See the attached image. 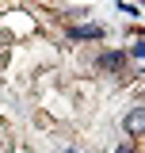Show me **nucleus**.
Wrapping results in <instances>:
<instances>
[{"mask_svg": "<svg viewBox=\"0 0 145 153\" xmlns=\"http://www.w3.org/2000/svg\"><path fill=\"white\" fill-rule=\"evenodd\" d=\"M126 126H130V134H141V130H145V111H141V107H134V111H130Z\"/></svg>", "mask_w": 145, "mask_h": 153, "instance_id": "nucleus-2", "label": "nucleus"}, {"mask_svg": "<svg viewBox=\"0 0 145 153\" xmlns=\"http://www.w3.org/2000/svg\"><path fill=\"white\" fill-rule=\"evenodd\" d=\"M72 38H103V27H72Z\"/></svg>", "mask_w": 145, "mask_h": 153, "instance_id": "nucleus-3", "label": "nucleus"}, {"mask_svg": "<svg viewBox=\"0 0 145 153\" xmlns=\"http://www.w3.org/2000/svg\"><path fill=\"white\" fill-rule=\"evenodd\" d=\"M65 153H72V149H65Z\"/></svg>", "mask_w": 145, "mask_h": 153, "instance_id": "nucleus-5", "label": "nucleus"}, {"mask_svg": "<svg viewBox=\"0 0 145 153\" xmlns=\"http://www.w3.org/2000/svg\"><path fill=\"white\" fill-rule=\"evenodd\" d=\"M95 65H99V69H111V73H115V69H126V54H115V50H111V54H99Z\"/></svg>", "mask_w": 145, "mask_h": 153, "instance_id": "nucleus-1", "label": "nucleus"}, {"mask_svg": "<svg viewBox=\"0 0 145 153\" xmlns=\"http://www.w3.org/2000/svg\"><path fill=\"white\" fill-rule=\"evenodd\" d=\"M115 153H134V149H130V146H118V149H115Z\"/></svg>", "mask_w": 145, "mask_h": 153, "instance_id": "nucleus-4", "label": "nucleus"}]
</instances>
